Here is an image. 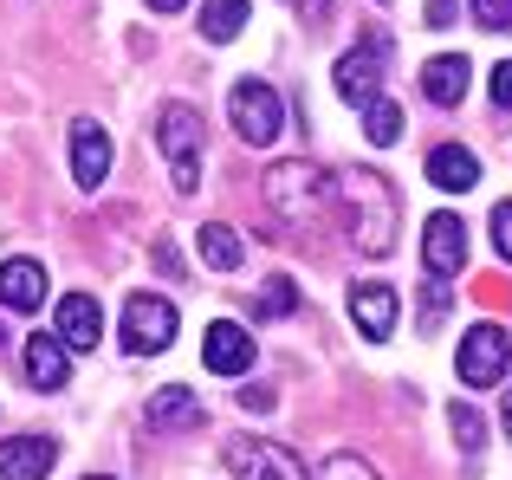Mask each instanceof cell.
<instances>
[{
	"label": "cell",
	"mask_w": 512,
	"mask_h": 480,
	"mask_svg": "<svg viewBox=\"0 0 512 480\" xmlns=\"http://www.w3.org/2000/svg\"><path fill=\"white\" fill-rule=\"evenodd\" d=\"M422 260H428V273L435 279H454L467 266V228L454 215H428V228H422Z\"/></svg>",
	"instance_id": "8fae6325"
},
{
	"label": "cell",
	"mask_w": 512,
	"mask_h": 480,
	"mask_svg": "<svg viewBox=\"0 0 512 480\" xmlns=\"http://www.w3.org/2000/svg\"><path fill=\"white\" fill-rule=\"evenodd\" d=\"M104 176H111V137H104V124L78 117L72 124V182L78 189H98Z\"/></svg>",
	"instance_id": "7c38bea8"
},
{
	"label": "cell",
	"mask_w": 512,
	"mask_h": 480,
	"mask_svg": "<svg viewBox=\"0 0 512 480\" xmlns=\"http://www.w3.org/2000/svg\"><path fill=\"white\" fill-rule=\"evenodd\" d=\"M0 305H13V312H39V305H46V266H39V260H7V266H0Z\"/></svg>",
	"instance_id": "9a60e30c"
},
{
	"label": "cell",
	"mask_w": 512,
	"mask_h": 480,
	"mask_svg": "<svg viewBox=\"0 0 512 480\" xmlns=\"http://www.w3.org/2000/svg\"><path fill=\"white\" fill-rule=\"evenodd\" d=\"M201 260H208L214 273H234V266L247 260V247H240V234L227 228V221H208V228H201Z\"/></svg>",
	"instance_id": "ffe728a7"
},
{
	"label": "cell",
	"mask_w": 512,
	"mask_h": 480,
	"mask_svg": "<svg viewBox=\"0 0 512 480\" xmlns=\"http://www.w3.org/2000/svg\"><path fill=\"white\" fill-rule=\"evenodd\" d=\"M428 182H435V189H448V195H467L480 182V156L461 150V143H441V150L428 156Z\"/></svg>",
	"instance_id": "ac0fdd59"
},
{
	"label": "cell",
	"mask_w": 512,
	"mask_h": 480,
	"mask_svg": "<svg viewBox=\"0 0 512 480\" xmlns=\"http://www.w3.org/2000/svg\"><path fill=\"white\" fill-rule=\"evenodd\" d=\"M201 364H208L214 377H240V370H253V331H240L234 318H214V325L201 331Z\"/></svg>",
	"instance_id": "ba28073f"
},
{
	"label": "cell",
	"mask_w": 512,
	"mask_h": 480,
	"mask_svg": "<svg viewBox=\"0 0 512 480\" xmlns=\"http://www.w3.org/2000/svg\"><path fill=\"white\" fill-rule=\"evenodd\" d=\"M266 202H273L292 228H312V221L331 208V182L318 176L312 163H279L273 176H266Z\"/></svg>",
	"instance_id": "7a4b0ae2"
},
{
	"label": "cell",
	"mask_w": 512,
	"mask_h": 480,
	"mask_svg": "<svg viewBox=\"0 0 512 480\" xmlns=\"http://www.w3.org/2000/svg\"><path fill=\"white\" fill-rule=\"evenodd\" d=\"M376 78H383V39H363L357 52L338 59V91L350 104H370L376 98Z\"/></svg>",
	"instance_id": "5bb4252c"
},
{
	"label": "cell",
	"mask_w": 512,
	"mask_h": 480,
	"mask_svg": "<svg viewBox=\"0 0 512 480\" xmlns=\"http://www.w3.org/2000/svg\"><path fill=\"white\" fill-rule=\"evenodd\" d=\"M467 85H474V65H467L461 52H441V59L422 65V91H428L435 104H461Z\"/></svg>",
	"instance_id": "e0dca14e"
},
{
	"label": "cell",
	"mask_w": 512,
	"mask_h": 480,
	"mask_svg": "<svg viewBox=\"0 0 512 480\" xmlns=\"http://www.w3.org/2000/svg\"><path fill=\"white\" fill-rule=\"evenodd\" d=\"M85 480H111V474H85Z\"/></svg>",
	"instance_id": "836d02e7"
},
{
	"label": "cell",
	"mask_w": 512,
	"mask_h": 480,
	"mask_svg": "<svg viewBox=\"0 0 512 480\" xmlns=\"http://www.w3.org/2000/svg\"><path fill=\"white\" fill-rule=\"evenodd\" d=\"M52 461H59L52 435H7L0 442V480H46Z\"/></svg>",
	"instance_id": "4fadbf2b"
},
{
	"label": "cell",
	"mask_w": 512,
	"mask_h": 480,
	"mask_svg": "<svg viewBox=\"0 0 512 480\" xmlns=\"http://www.w3.org/2000/svg\"><path fill=\"white\" fill-rule=\"evenodd\" d=\"M454 20V0H428V26H448Z\"/></svg>",
	"instance_id": "f546056e"
},
{
	"label": "cell",
	"mask_w": 512,
	"mask_h": 480,
	"mask_svg": "<svg viewBox=\"0 0 512 480\" xmlns=\"http://www.w3.org/2000/svg\"><path fill=\"white\" fill-rule=\"evenodd\" d=\"M175 344V305L156 299V292H130L124 305V351H169Z\"/></svg>",
	"instance_id": "5b68a950"
},
{
	"label": "cell",
	"mask_w": 512,
	"mask_h": 480,
	"mask_svg": "<svg viewBox=\"0 0 512 480\" xmlns=\"http://www.w3.org/2000/svg\"><path fill=\"white\" fill-rule=\"evenodd\" d=\"M292 305H299V286L292 279H266V292L253 299V318H286Z\"/></svg>",
	"instance_id": "603a6c76"
},
{
	"label": "cell",
	"mask_w": 512,
	"mask_h": 480,
	"mask_svg": "<svg viewBox=\"0 0 512 480\" xmlns=\"http://www.w3.org/2000/svg\"><path fill=\"white\" fill-rule=\"evenodd\" d=\"M493 104H500V111H512V59L493 65Z\"/></svg>",
	"instance_id": "83f0119b"
},
{
	"label": "cell",
	"mask_w": 512,
	"mask_h": 480,
	"mask_svg": "<svg viewBox=\"0 0 512 480\" xmlns=\"http://www.w3.org/2000/svg\"><path fill=\"white\" fill-rule=\"evenodd\" d=\"M318 480H383V474H376L363 455H331L325 468H318Z\"/></svg>",
	"instance_id": "cb8c5ba5"
},
{
	"label": "cell",
	"mask_w": 512,
	"mask_h": 480,
	"mask_svg": "<svg viewBox=\"0 0 512 480\" xmlns=\"http://www.w3.org/2000/svg\"><path fill=\"white\" fill-rule=\"evenodd\" d=\"M26 377H33V390H65L72 364H65V338L59 331H39V338L26 344Z\"/></svg>",
	"instance_id": "2e32d148"
},
{
	"label": "cell",
	"mask_w": 512,
	"mask_h": 480,
	"mask_svg": "<svg viewBox=\"0 0 512 480\" xmlns=\"http://www.w3.org/2000/svg\"><path fill=\"white\" fill-rule=\"evenodd\" d=\"M493 247H500V260H512V202L493 208Z\"/></svg>",
	"instance_id": "4316f807"
},
{
	"label": "cell",
	"mask_w": 512,
	"mask_h": 480,
	"mask_svg": "<svg viewBox=\"0 0 512 480\" xmlns=\"http://www.w3.org/2000/svg\"><path fill=\"white\" fill-rule=\"evenodd\" d=\"M292 7H312V13H325V0H292Z\"/></svg>",
	"instance_id": "1f68e13d"
},
{
	"label": "cell",
	"mask_w": 512,
	"mask_h": 480,
	"mask_svg": "<svg viewBox=\"0 0 512 480\" xmlns=\"http://www.w3.org/2000/svg\"><path fill=\"white\" fill-rule=\"evenodd\" d=\"M506 435H512V396H506Z\"/></svg>",
	"instance_id": "d6a6232c"
},
{
	"label": "cell",
	"mask_w": 512,
	"mask_h": 480,
	"mask_svg": "<svg viewBox=\"0 0 512 480\" xmlns=\"http://www.w3.org/2000/svg\"><path fill=\"white\" fill-rule=\"evenodd\" d=\"M344 202H350V240H357L370 260H383V253L396 247V189H389L376 169H350Z\"/></svg>",
	"instance_id": "6da1fadb"
},
{
	"label": "cell",
	"mask_w": 512,
	"mask_h": 480,
	"mask_svg": "<svg viewBox=\"0 0 512 480\" xmlns=\"http://www.w3.org/2000/svg\"><path fill=\"white\" fill-rule=\"evenodd\" d=\"M52 331L65 338V351H98V338H104V305L91 299V292H65Z\"/></svg>",
	"instance_id": "9c48e42d"
},
{
	"label": "cell",
	"mask_w": 512,
	"mask_h": 480,
	"mask_svg": "<svg viewBox=\"0 0 512 480\" xmlns=\"http://www.w3.org/2000/svg\"><path fill=\"white\" fill-rule=\"evenodd\" d=\"M240 26H247V0H201V33H208L214 46L240 39Z\"/></svg>",
	"instance_id": "44dd1931"
},
{
	"label": "cell",
	"mask_w": 512,
	"mask_h": 480,
	"mask_svg": "<svg viewBox=\"0 0 512 480\" xmlns=\"http://www.w3.org/2000/svg\"><path fill=\"white\" fill-rule=\"evenodd\" d=\"M227 468H234L240 480H305L299 468V455L292 448H279V442H227Z\"/></svg>",
	"instance_id": "52a82bcc"
},
{
	"label": "cell",
	"mask_w": 512,
	"mask_h": 480,
	"mask_svg": "<svg viewBox=\"0 0 512 480\" xmlns=\"http://www.w3.org/2000/svg\"><path fill=\"white\" fill-rule=\"evenodd\" d=\"M454 435H461V448H467V455L480 448V416H474V409H461V403H454Z\"/></svg>",
	"instance_id": "484cf974"
},
{
	"label": "cell",
	"mask_w": 512,
	"mask_h": 480,
	"mask_svg": "<svg viewBox=\"0 0 512 480\" xmlns=\"http://www.w3.org/2000/svg\"><path fill=\"white\" fill-rule=\"evenodd\" d=\"M201 422V396L188 383H163L150 396V429H195Z\"/></svg>",
	"instance_id": "d6986e66"
},
{
	"label": "cell",
	"mask_w": 512,
	"mask_h": 480,
	"mask_svg": "<svg viewBox=\"0 0 512 480\" xmlns=\"http://www.w3.org/2000/svg\"><path fill=\"white\" fill-rule=\"evenodd\" d=\"M227 117H234V137L253 143V150H266V143L286 130V104H279V91L260 85V78H240V85L227 91Z\"/></svg>",
	"instance_id": "3957f363"
},
{
	"label": "cell",
	"mask_w": 512,
	"mask_h": 480,
	"mask_svg": "<svg viewBox=\"0 0 512 480\" xmlns=\"http://www.w3.org/2000/svg\"><path fill=\"white\" fill-rule=\"evenodd\" d=\"M474 20L500 33V26H512V0H474Z\"/></svg>",
	"instance_id": "d4e9b609"
},
{
	"label": "cell",
	"mask_w": 512,
	"mask_h": 480,
	"mask_svg": "<svg viewBox=\"0 0 512 480\" xmlns=\"http://www.w3.org/2000/svg\"><path fill=\"white\" fill-rule=\"evenodd\" d=\"M150 7H156V13H182L188 0H150Z\"/></svg>",
	"instance_id": "4dcf8cb0"
},
{
	"label": "cell",
	"mask_w": 512,
	"mask_h": 480,
	"mask_svg": "<svg viewBox=\"0 0 512 480\" xmlns=\"http://www.w3.org/2000/svg\"><path fill=\"white\" fill-rule=\"evenodd\" d=\"M512 364V331L500 325H474L461 338V383H474V390H493V383L506 377Z\"/></svg>",
	"instance_id": "8992f818"
},
{
	"label": "cell",
	"mask_w": 512,
	"mask_h": 480,
	"mask_svg": "<svg viewBox=\"0 0 512 480\" xmlns=\"http://www.w3.org/2000/svg\"><path fill=\"white\" fill-rule=\"evenodd\" d=\"M363 137H370L376 150H389V143L402 137V111L389 98H370V104H363Z\"/></svg>",
	"instance_id": "7402d4cb"
},
{
	"label": "cell",
	"mask_w": 512,
	"mask_h": 480,
	"mask_svg": "<svg viewBox=\"0 0 512 480\" xmlns=\"http://www.w3.org/2000/svg\"><path fill=\"white\" fill-rule=\"evenodd\" d=\"M396 286H383V279H363V286H350V318H357V331L370 344H383L389 331H396Z\"/></svg>",
	"instance_id": "30bf717a"
},
{
	"label": "cell",
	"mask_w": 512,
	"mask_h": 480,
	"mask_svg": "<svg viewBox=\"0 0 512 480\" xmlns=\"http://www.w3.org/2000/svg\"><path fill=\"white\" fill-rule=\"evenodd\" d=\"M156 143H163L169 156V176L182 195L201 189V117L188 111V104H163V117H156Z\"/></svg>",
	"instance_id": "277c9868"
},
{
	"label": "cell",
	"mask_w": 512,
	"mask_h": 480,
	"mask_svg": "<svg viewBox=\"0 0 512 480\" xmlns=\"http://www.w3.org/2000/svg\"><path fill=\"white\" fill-rule=\"evenodd\" d=\"M441 305H448V286L435 279V286H428V299H422V318H441Z\"/></svg>",
	"instance_id": "f1b7e54d"
}]
</instances>
